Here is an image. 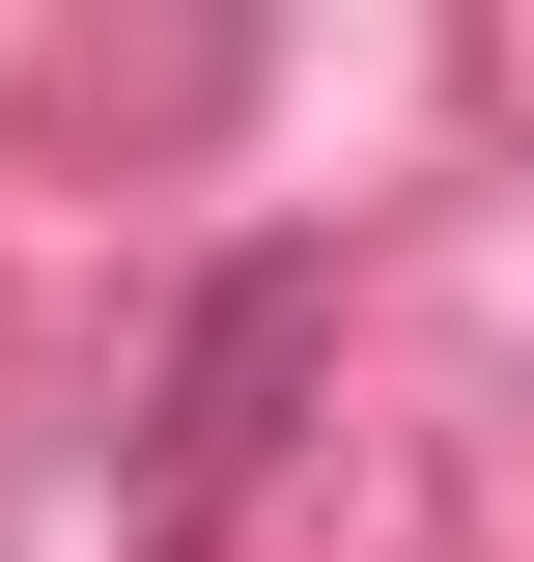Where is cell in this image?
<instances>
[{
	"instance_id": "1",
	"label": "cell",
	"mask_w": 534,
	"mask_h": 562,
	"mask_svg": "<svg viewBox=\"0 0 534 562\" xmlns=\"http://www.w3.org/2000/svg\"><path fill=\"white\" fill-rule=\"evenodd\" d=\"M310 366H337V254H225L198 338H169V394H141V562H198L225 506H254V450H281Z\"/></svg>"
}]
</instances>
